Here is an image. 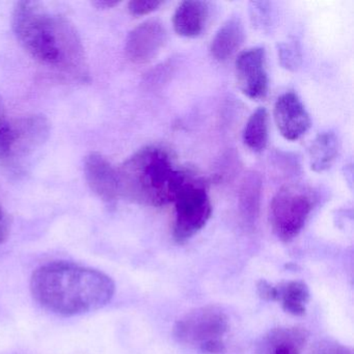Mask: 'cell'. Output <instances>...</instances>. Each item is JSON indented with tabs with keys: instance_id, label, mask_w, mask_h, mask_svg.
<instances>
[{
	"instance_id": "obj_4",
	"label": "cell",
	"mask_w": 354,
	"mask_h": 354,
	"mask_svg": "<svg viewBox=\"0 0 354 354\" xmlns=\"http://www.w3.org/2000/svg\"><path fill=\"white\" fill-rule=\"evenodd\" d=\"M227 329V315L216 306H207L179 319L174 327V335L179 343L198 347L204 353L219 354L225 350L223 337Z\"/></svg>"
},
{
	"instance_id": "obj_17",
	"label": "cell",
	"mask_w": 354,
	"mask_h": 354,
	"mask_svg": "<svg viewBox=\"0 0 354 354\" xmlns=\"http://www.w3.org/2000/svg\"><path fill=\"white\" fill-rule=\"evenodd\" d=\"M262 182L260 176L250 173L244 177L240 187L239 201L241 210L248 218H254L258 214L260 208Z\"/></svg>"
},
{
	"instance_id": "obj_21",
	"label": "cell",
	"mask_w": 354,
	"mask_h": 354,
	"mask_svg": "<svg viewBox=\"0 0 354 354\" xmlns=\"http://www.w3.org/2000/svg\"><path fill=\"white\" fill-rule=\"evenodd\" d=\"M250 18L252 24L261 30H266L270 24V3L252 1L250 3Z\"/></svg>"
},
{
	"instance_id": "obj_12",
	"label": "cell",
	"mask_w": 354,
	"mask_h": 354,
	"mask_svg": "<svg viewBox=\"0 0 354 354\" xmlns=\"http://www.w3.org/2000/svg\"><path fill=\"white\" fill-rule=\"evenodd\" d=\"M208 17V3L200 0L183 1L174 14V30L184 38H196L204 30Z\"/></svg>"
},
{
	"instance_id": "obj_8",
	"label": "cell",
	"mask_w": 354,
	"mask_h": 354,
	"mask_svg": "<svg viewBox=\"0 0 354 354\" xmlns=\"http://www.w3.org/2000/svg\"><path fill=\"white\" fill-rule=\"evenodd\" d=\"M48 121L43 115H30L15 120V140L6 165L17 169L49 136Z\"/></svg>"
},
{
	"instance_id": "obj_13",
	"label": "cell",
	"mask_w": 354,
	"mask_h": 354,
	"mask_svg": "<svg viewBox=\"0 0 354 354\" xmlns=\"http://www.w3.org/2000/svg\"><path fill=\"white\" fill-rule=\"evenodd\" d=\"M244 38L245 34L241 20L236 17L227 20L217 30L211 42V55L221 63L229 61L239 50Z\"/></svg>"
},
{
	"instance_id": "obj_25",
	"label": "cell",
	"mask_w": 354,
	"mask_h": 354,
	"mask_svg": "<svg viewBox=\"0 0 354 354\" xmlns=\"http://www.w3.org/2000/svg\"><path fill=\"white\" fill-rule=\"evenodd\" d=\"M257 287H258V293L261 298L269 300V301H277V290L275 286L271 285L266 281H260Z\"/></svg>"
},
{
	"instance_id": "obj_10",
	"label": "cell",
	"mask_w": 354,
	"mask_h": 354,
	"mask_svg": "<svg viewBox=\"0 0 354 354\" xmlns=\"http://www.w3.org/2000/svg\"><path fill=\"white\" fill-rule=\"evenodd\" d=\"M275 125L283 138L290 142L299 140L310 130L312 121L299 97L293 92L277 98L273 109Z\"/></svg>"
},
{
	"instance_id": "obj_15",
	"label": "cell",
	"mask_w": 354,
	"mask_h": 354,
	"mask_svg": "<svg viewBox=\"0 0 354 354\" xmlns=\"http://www.w3.org/2000/svg\"><path fill=\"white\" fill-rule=\"evenodd\" d=\"M277 299L281 301L283 310L302 316L306 314V304L310 300V290L304 281H291L277 286Z\"/></svg>"
},
{
	"instance_id": "obj_9",
	"label": "cell",
	"mask_w": 354,
	"mask_h": 354,
	"mask_svg": "<svg viewBox=\"0 0 354 354\" xmlns=\"http://www.w3.org/2000/svg\"><path fill=\"white\" fill-rule=\"evenodd\" d=\"M167 41V32L160 22L148 20L131 30L126 40L125 53L136 65L152 62L160 53Z\"/></svg>"
},
{
	"instance_id": "obj_14",
	"label": "cell",
	"mask_w": 354,
	"mask_h": 354,
	"mask_svg": "<svg viewBox=\"0 0 354 354\" xmlns=\"http://www.w3.org/2000/svg\"><path fill=\"white\" fill-rule=\"evenodd\" d=\"M339 152V140L333 132H322L315 138L308 149L310 169L322 173L330 169Z\"/></svg>"
},
{
	"instance_id": "obj_23",
	"label": "cell",
	"mask_w": 354,
	"mask_h": 354,
	"mask_svg": "<svg viewBox=\"0 0 354 354\" xmlns=\"http://www.w3.org/2000/svg\"><path fill=\"white\" fill-rule=\"evenodd\" d=\"M312 354H352L349 348L333 341H321L315 346Z\"/></svg>"
},
{
	"instance_id": "obj_26",
	"label": "cell",
	"mask_w": 354,
	"mask_h": 354,
	"mask_svg": "<svg viewBox=\"0 0 354 354\" xmlns=\"http://www.w3.org/2000/svg\"><path fill=\"white\" fill-rule=\"evenodd\" d=\"M119 1H109V0H97L94 1L93 5L98 9H111V8L115 7L119 5Z\"/></svg>"
},
{
	"instance_id": "obj_7",
	"label": "cell",
	"mask_w": 354,
	"mask_h": 354,
	"mask_svg": "<svg viewBox=\"0 0 354 354\" xmlns=\"http://www.w3.org/2000/svg\"><path fill=\"white\" fill-rule=\"evenodd\" d=\"M235 76L244 96L252 100L264 99L269 84L264 48L256 47L240 53L235 61Z\"/></svg>"
},
{
	"instance_id": "obj_22",
	"label": "cell",
	"mask_w": 354,
	"mask_h": 354,
	"mask_svg": "<svg viewBox=\"0 0 354 354\" xmlns=\"http://www.w3.org/2000/svg\"><path fill=\"white\" fill-rule=\"evenodd\" d=\"M161 1H142V0H133L128 3V11L131 15L145 16L152 12L156 11L160 6Z\"/></svg>"
},
{
	"instance_id": "obj_16",
	"label": "cell",
	"mask_w": 354,
	"mask_h": 354,
	"mask_svg": "<svg viewBox=\"0 0 354 354\" xmlns=\"http://www.w3.org/2000/svg\"><path fill=\"white\" fill-rule=\"evenodd\" d=\"M244 145L252 152L260 153L268 144V113L264 107H259L246 122L242 134Z\"/></svg>"
},
{
	"instance_id": "obj_19",
	"label": "cell",
	"mask_w": 354,
	"mask_h": 354,
	"mask_svg": "<svg viewBox=\"0 0 354 354\" xmlns=\"http://www.w3.org/2000/svg\"><path fill=\"white\" fill-rule=\"evenodd\" d=\"M304 335L297 330L281 331L273 343L270 354H300Z\"/></svg>"
},
{
	"instance_id": "obj_24",
	"label": "cell",
	"mask_w": 354,
	"mask_h": 354,
	"mask_svg": "<svg viewBox=\"0 0 354 354\" xmlns=\"http://www.w3.org/2000/svg\"><path fill=\"white\" fill-rule=\"evenodd\" d=\"M11 232V221L7 211L3 208V204L0 202V244L5 243Z\"/></svg>"
},
{
	"instance_id": "obj_6",
	"label": "cell",
	"mask_w": 354,
	"mask_h": 354,
	"mask_svg": "<svg viewBox=\"0 0 354 354\" xmlns=\"http://www.w3.org/2000/svg\"><path fill=\"white\" fill-rule=\"evenodd\" d=\"M313 209V198L300 186L289 185L275 194L269 208V221L273 233L283 242L299 235Z\"/></svg>"
},
{
	"instance_id": "obj_18",
	"label": "cell",
	"mask_w": 354,
	"mask_h": 354,
	"mask_svg": "<svg viewBox=\"0 0 354 354\" xmlns=\"http://www.w3.org/2000/svg\"><path fill=\"white\" fill-rule=\"evenodd\" d=\"M15 140V120L12 121L0 97V161L6 163L9 158Z\"/></svg>"
},
{
	"instance_id": "obj_2",
	"label": "cell",
	"mask_w": 354,
	"mask_h": 354,
	"mask_svg": "<svg viewBox=\"0 0 354 354\" xmlns=\"http://www.w3.org/2000/svg\"><path fill=\"white\" fill-rule=\"evenodd\" d=\"M30 292L45 310L64 317L104 308L113 299L115 281L102 271L65 261L41 265L32 273Z\"/></svg>"
},
{
	"instance_id": "obj_11",
	"label": "cell",
	"mask_w": 354,
	"mask_h": 354,
	"mask_svg": "<svg viewBox=\"0 0 354 354\" xmlns=\"http://www.w3.org/2000/svg\"><path fill=\"white\" fill-rule=\"evenodd\" d=\"M84 177L93 192L107 205L117 202L120 196L117 169L98 152H92L84 159Z\"/></svg>"
},
{
	"instance_id": "obj_20",
	"label": "cell",
	"mask_w": 354,
	"mask_h": 354,
	"mask_svg": "<svg viewBox=\"0 0 354 354\" xmlns=\"http://www.w3.org/2000/svg\"><path fill=\"white\" fill-rule=\"evenodd\" d=\"M281 65L289 71H296L301 65L302 55L299 45L296 41L281 42L277 47Z\"/></svg>"
},
{
	"instance_id": "obj_1",
	"label": "cell",
	"mask_w": 354,
	"mask_h": 354,
	"mask_svg": "<svg viewBox=\"0 0 354 354\" xmlns=\"http://www.w3.org/2000/svg\"><path fill=\"white\" fill-rule=\"evenodd\" d=\"M14 34L24 50L39 63L86 82L84 48L75 26L36 1H19L12 14Z\"/></svg>"
},
{
	"instance_id": "obj_5",
	"label": "cell",
	"mask_w": 354,
	"mask_h": 354,
	"mask_svg": "<svg viewBox=\"0 0 354 354\" xmlns=\"http://www.w3.org/2000/svg\"><path fill=\"white\" fill-rule=\"evenodd\" d=\"M173 203L175 204L174 239L178 243H184L202 231L212 215L206 181L194 173Z\"/></svg>"
},
{
	"instance_id": "obj_3",
	"label": "cell",
	"mask_w": 354,
	"mask_h": 354,
	"mask_svg": "<svg viewBox=\"0 0 354 354\" xmlns=\"http://www.w3.org/2000/svg\"><path fill=\"white\" fill-rule=\"evenodd\" d=\"M117 171L120 196L150 207L173 203L194 174L176 165L171 153L158 146L140 149Z\"/></svg>"
}]
</instances>
